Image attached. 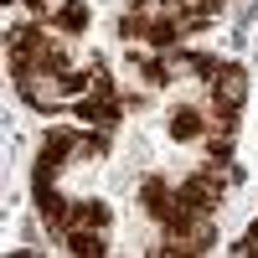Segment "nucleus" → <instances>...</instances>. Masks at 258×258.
<instances>
[{"label":"nucleus","mask_w":258,"mask_h":258,"mask_svg":"<svg viewBox=\"0 0 258 258\" xmlns=\"http://www.w3.org/2000/svg\"><path fill=\"white\" fill-rule=\"evenodd\" d=\"M119 114H124L119 98H98V93H83V98H78V119H83V129L114 135V129H119Z\"/></svg>","instance_id":"1"},{"label":"nucleus","mask_w":258,"mask_h":258,"mask_svg":"<svg viewBox=\"0 0 258 258\" xmlns=\"http://www.w3.org/2000/svg\"><path fill=\"white\" fill-rule=\"evenodd\" d=\"M140 207L165 227L170 212H176V181H170V176H145V186H140Z\"/></svg>","instance_id":"2"},{"label":"nucleus","mask_w":258,"mask_h":258,"mask_svg":"<svg viewBox=\"0 0 258 258\" xmlns=\"http://www.w3.org/2000/svg\"><path fill=\"white\" fill-rule=\"evenodd\" d=\"M248 98V73L243 68H217L212 78V109H243Z\"/></svg>","instance_id":"3"},{"label":"nucleus","mask_w":258,"mask_h":258,"mask_svg":"<svg viewBox=\"0 0 258 258\" xmlns=\"http://www.w3.org/2000/svg\"><path fill=\"white\" fill-rule=\"evenodd\" d=\"M62 248L78 253V258H103V253H109L103 227H68V232H62Z\"/></svg>","instance_id":"4"},{"label":"nucleus","mask_w":258,"mask_h":258,"mask_svg":"<svg viewBox=\"0 0 258 258\" xmlns=\"http://www.w3.org/2000/svg\"><path fill=\"white\" fill-rule=\"evenodd\" d=\"M109 217H114V212L103 207V202H88V197H83V202H73V212H68V227H109Z\"/></svg>","instance_id":"5"},{"label":"nucleus","mask_w":258,"mask_h":258,"mask_svg":"<svg viewBox=\"0 0 258 258\" xmlns=\"http://www.w3.org/2000/svg\"><path fill=\"white\" fill-rule=\"evenodd\" d=\"M170 135H176V140H207L202 109H176V114H170Z\"/></svg>","instance_id":"6"},{"label":"nucleus","mask_w":258,"mask_h":258,"mask_svg":"<svg viewBox=\"0 0 258 258\" xmlns=\"http://www.w3.org/2000/svg\"><path fill=\"white\" fill-rule=\"evenodd\" d=\"M26 6H36V0H26Z\"/></svg>","instance_id":"7"}]
</instances>
